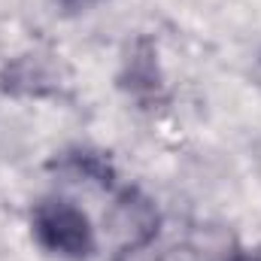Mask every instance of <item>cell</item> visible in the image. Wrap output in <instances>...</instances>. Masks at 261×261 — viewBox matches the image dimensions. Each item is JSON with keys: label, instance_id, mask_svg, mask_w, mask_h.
I'll list each match as a JSON object with an SVG mask.
<instances>
[{"label": "cell", "instance_id": "obj_1", "mask_svg": "<svg viewBox=\"0 0 261 261\" xmlns=\"http://www.w3.org/2000/svg\"><path fill=\"white\" fill-rule=\"evenodd\" d=\"M37 243L64 258H88L94 252V228L88 216L70 200H40L31 213Z\"/></svg>", "mask_w": 261, "mask_h": 261}, {"label": "cell", "instance_id": "obj_4", "mask_svg": "<svg viewBox=\"0 0 261 261\" xmlns=\"http://www.w3.org/2000/svg\"><path fill=\"white\" fill-rule=\"evenodd\" d=\"M116 228L125 234V252H137L158 234V210L137 189H125L119 195V216Z\"/></svg>", "mask_w": 261, "mask_h": 261}, {"label": "cell", "instance_id": "obj_2", "mask_svg": "<svg viewBox=\"0 0 261 261\" xmlns=\"http://www.w3.org/2000/svg\"><path fill=\"white\" fill-rule=\"evenodd\" d=\"M67 88V70L52 52H24L9 58L0 70V91L9 97H61Z\"/></svg>", "mask_w": 261, "mask_h": 261}, {"label": "cell", "instance_id": "obj_7", "mask_svg": "<svg viewBox=\"0 0 261 261\" xmlns=\"http://www.w3.org/2000/svg\"><path fill=\"white\" fill-rule=\"evenodd\" d=\"M225 261H261V252H237V255H231Z\"/></svg>", "mask_w": 261, "mask_h": 261}, {"label": "cell", "instance_id": "obj_5", "mask_svg": "<svg viewBox=\"0 0 261 261\" xmlns=\"http://www.w3.org/2000/svg\"><path fill=\"white\" fill-rule=\"evenodd\" d=\"M49 167H52V170H67V173L82 176V179H88V182H97V186H103V189H113V186H116V167H113V161H110L103 152H97V149H67L58 158L49 161Z\"/></svg>", "mask_w": 261, "mask_h": 261}, {"label": "cell", "instance_id": "obj_6", "mask_svg": "<svg viewBox=\"0 0 261 261\" xmlns=\"http://www.w3.org/2000/svg\"><path fill=\"white\" fill-rule=\"evenodd\" d=\"M55 3H58L64 12L73 15V12H85V9H91V6H94V3H100V0H55Z\"/></svg>", "mask_w": 261, "mask_h": 261}, {"label": "cell", "instance_id": "obj_3", "mask_svg": "<svg viewBox=\"0 0 261 261\" xmlns=\"http://www.w3.org/2000/svg\"><path fill=\"white\" fill-rule=\"evenodd\" d=\"M119 88L128 91L143 107L164 100V73L158 64V46L152 37H137L128 49L122 70H119Z\"/></svg>", "mask_w": 261, "mask_h": 261}]
</instances>
